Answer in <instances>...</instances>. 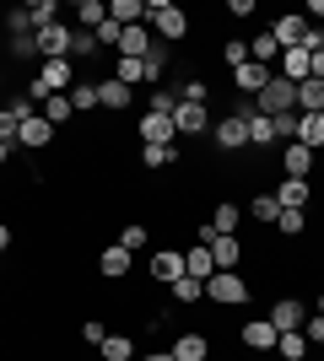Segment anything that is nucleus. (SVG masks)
<instances>
[{
    "instance_id": "1",
    "label": "nucleus",
    "mask_w": 324,
    "mask_h": 361,
    "mask_svg": "<svg viewBox=\"0 0 324 361\" xmlns=\"http://www.w3.org/2000/svg\"><path fill=\"white\" fill-rule=\"evenodd\" d=\"M146 22L157 27V38H162V44H179V38L189 32V16L179 11L173 0H146Z\"/></svg>"
},
{
    "instance_id": "2",
    "label": "nucleus",
    "mask_w": 324,
    "mask_h": 361,
    "mask_svg": "<svg viewBox=\"0 0 324 361\" xmlns=\"http://www.w3.org/2000/svg\"><path fill=\"white\" fill-rule=\"evenodd\" d=\"M254 114H265V119H287V114H297V87H292V81H281V75H270V87L254 97Z\"/></svg>"
},
{
    "instance_id": "3",
    "label": "nucleus",
    "mask_w": 324,
    "mask_h": 361,
    "mask_svg": "<svg viewBox=\"0 0 324 361\" xmlns=\"http://www.w3.org/2000/svg\"><path fill=\"white\" fill-rule=\"evenodd\" d=\"M205 297H211L216 307H244V302H248V281H244V275H232V270H216L211 281H205Z\"/></svg>"
},
{
    "instance_id": "4",
    "label": "nucleus",
    "mask_w": 324,
    "mask_h": 361,
    "mask_svg": "<svg viewBox=\"0 0 324 361\" xmlns=\"http://www.w3.org/2000/svg\"><path fill=\"white\" fill-rule=\"evenodd\" d=\"M38 44V60H71V27L65 22H49L44 32H32Z\"/></svg>"
},
{
    "instance_id": "5",
    "label": "nucleus",
    "mask_w": 324,
    "mask_h": 361,
    "mask_svg": "<svg viewBox=\"0 0 324 361\" xmlns=\"http://www.w3.org/2000/svg\"><path fill=\"white\" fill-rule=\"evenodd\" d=\"M211 140H216V151H244L248 146V119H238V114H227V119H216L211 124Z\"/></svg>"
},
{
    "instance_id": "6",
    "label": "nucleus",
    "mask_w": 324,
    "mask_h": 361,
    "mask_svg": "<svg viewBox=\"0 0 324 361\" xmlns=\"http://www.w3.org/2000/svg\"><path fill=\"white\" fill-rule=\"evenodd\" d=\"M173 130H179V135H205V130H211V108L205 103H179L173 108Z\"/></svg>"
},
{
    "instance_id": "7",
    "label": "nucleus",
    "mask_w": 324,
    "mask_h": 361,
    "mask_svg": "<svg viewBox=\"0 0 324 361\" xmlns=\"http://www.w3.org/2000/svg\"><path fill=\"white\" fill-rule=\"evenodd\" d=\"M270 195H276V205H281V211H308L313 183H308V178H281L276 189H270Z\"/></svg>"
},
{
    "instance_id": "8",
    "label": "nucleus",
    "mask_w": 324,
    "mask_h": 361,
    "mask_svg": "<svg viewBox=\"0 0 324 361\" xmlns=\"http://www.w3.org/2000/svg\"><path fill=\"white\" fill-rule=\"evenodd\" d=\"M16 146H28V151L54 146V124H49L44 114H28V119H22V130H16Z\"/></svg>"
},
{
    "instance_id": "9",
    "label": "nucleus",
    "mask_w": 324,
    "mask_h": 361,
    "mask_svg": "<svg viewBox=\"0 0 324 361\" xmlns=\"http://www.w3.org/2000/svg\"><path fill=\"white\" fill-rule=\"evenodd\" d=\"M270 38H276L281 49H297L303 38H308V16H297V11L276 16V22H270Z\"/></svg>"
},
{
    "instance_id": "10",
    "label": "nucleus",
    "mask_w": 324,
    "mask_h": 361,
    "mask_svg": "<svg viewBox=\"0 0 324 361\" xmlns=\"http://www.w3.org/2000/svg\"><path fill=\"white\" fill-rule=\"evenodd\" d=\"M140 140H146V146H173V140H179L173 114H140Z\"/></svg>"
},
{
    "instance_id": "11",
    "label": "nucleus",
    "mask_w": 324,
    "mask_h": 361,
    "mask_svg": "<svg viewBox=\"0 0 324 361\" xmlns=\"http://www.w3.org/2000/svg\"><path fill=\"white\" fill-rule=\"evenodd\" d=\"M152 32H146V22H136V27H124L119 32V60H146V54H152Z\"/></svg>"
},
{
    "instance_id": "12",
    "label": "nucleus",
    "mask_w": 324,
    "mask_h": 361,
    "mask_svg": "<svg viewBox=\"0 0 324 361\" xmlns=\"http://www.w3.org/2000/svg\"><path fill=\"white\" fill-rule=\"evenodd\" d=\"M232 81H238V92L254 103V97L270 87V65H254V60H248V65H238V71H232Z\"/></svg>"
},
{
    "instance_id": "13",
    "label": "nucleus",
    "mask_w": 324,
    "mask_h": 361,
    "mask_svg": "<svg viewBox=\"0 0 324 361\" xmlns=\"http://www.w3.org/2000/svg\"><path fill=\"white\" fill-rule=\"evenodd\" d=\"M179 275H184V254H179V248H157L152 254V281L157 286H173Z\"/></svg>"
},
{
    "instance_id": "14",
    "label": "nucleus",
    "mask_w": 324,
    "mask_h": 361,
    "mask_svg": "<svg viewBox=\"0 0 324 361\" xmlns=\"http://www.w3.org/2000/svg\"><path fill=\"white\" fill-rule=\"evenodd\" d=\"M205 248H211V259H216V270H238V259H244V243L232 238V232H216V238L205 243Z\"/></svg>"
},
{
    "instance_id": "15",
    "label": "nucleus",
    "mask_w": 324,
    "mask_h": 361,
    "mask_svg": "<svg viewBox=\"0 0 324 361\" xmlns=\"http://www.w3.org/2000/svg\"><path fill=\"white\" fill-rule=\"evenodd\" d=\"M281 173H287V178H308L313 173V151L297 146V140H287V146H281Z\"/></svg>"
},
{
    "instance_id": "16",
    "label": "nucleus",
    "mask_w": 324,
    "mask_h": 361,
    "mask_svg": "<svg viewBox=\"0 0 324 361\" xmlns=\"http://www.w3.org/2000/svg\"><path fill=\"white\" fill-rule=\"evenodd\" d=\"M238 340H244L248 350H276V340H281V334H276V324H270V318H248Z\"/></svg>"
},
{
    "instance_id": "17",
    "label": "nucleus",
    "mask_w": 324,
    "mask_h": 361,
    "mask_svg": "<svg viewBox=\"0 0 324 361\" xmlns=\"http://www.w3.org/2000/svg\"><path fill=\"white\" fill-rule=\"evenodd\" d=\"M303 318H308V313H303V302H297V297H281L276 307H270V324H276V334L303 329Z\"/></svg>"
},
{
    "instance_id": "18",
    "label": "nucleus",
    "mask_w": 324,
    "mask_h": 361,
    "mask_svg": "<svg viewBox=\"0 0 324 361\" xmlns=\"http://www.w3.org/2000/svg\"><path fill=\"white\" fill-rule=\"evenodd\" d=\"M97 275H103V281H124V275H130V248H119V243L103 248V254H97Z\"/></svg>"
},
{
    "instance_id": "19",
    "label": "nucleus",
    "mask_w": 324,
    "mask_h": 361,
    "mask_svg": "<svg viewBox=\"0 0 324 361\" xmlns=\"http://www.w3.org/2000/svg\"><path fill=\"white\" fill-rule=\"evenodd\" d=\"M130 103H136V97H130V87H124V81H114V75H108V81H97V108H114V114H124Z\"/></svg>"
},
{
    "instance_id": "20",
    "label": "nucleus",
    "mask_w": 324,
    "mask_h": 361,
    "mask_svg": "<svg viewBox=\"0 0 324 361\" xmlns=\"http://www.w3.org/2000/svg\"><path fill=\"white\" fill-rule=\"evenodd\" d=\"M173 361H211V340L205 334H179L173 340Z\"/></svg>"
},
{
    "instance_id": "21",
    "label": "nucleus",
    "mask_w": 324,
    "mask_h": 361,
    "mask_svg": "<svg viewBox=\"0 0 324 361\" xmlns=\"http://www.w3.org/2000/svg\"><path fill=\"white\" fill-rule=\"evenodd\" d=\"M184 275H195V281H211L216 275V259L205 243H195V248H184Z\"/></svg>"
},
{
    "instance_id": "22",
    "label": "nucleus",
    "mask_w": 324,
    "mask_h": 361,
    "mask_svg": "<svg viewBox=\"0 0 324 361\" xmlns=\"http://www.w3.org/2000/svg\"><path fill=\"white\" fill-rule=\"evenodd\" d=\"M297 146H308V151L324 146V114H297Z\"/></svg>"
},
{
    "instance_id": "23",
    "label": "nucleus",
    "mask_w": 324,
    "mask_h": 361,
    "mask_svg": "<svg viewBox=\"0 0 324 361\" xmlns=\"http://www.w3.org/2000/svg\"><path fill=\"white\" fill-rule=\"evenodd\" d=\"M108 22H119V27L146 22V0H114V6H108Z\"/></svg>"
},
{
    "instance_id": "24",
    "label": "nucleus",
    "mask_w": 324,
    "mask_h": 361,
    "mask_svg": "<svg viewBox=\"0 0 324 361\" xmlns=\"http://www.w3.org/2000/svg\"><path fill=\"white\" fill-rule=\"evenodd\" d=\"M103 22H108V6H103V0H76V27L97 32Z\"/></svg>"
},
{
    "instance_id": "25",
    "label": "nucleus",
    "mask_w": 324,
    "mask_h": 361,
    "mask_svg": "<svg viewBox=\"0 0 324 361\" xmlns=\"http://www.w3.org/2000/svg\"><path fill=\"white\" fill-rule=\"evenodd\" d=\"M168 291H173V302H179V307H195V302L205 297V281H195V275H179Z\"/></svg>"
},
{
    "instance_id": "26",
    "label": "nucleus",
    "mask_w": 324,
    "mask_h": 361,
    "mask_svg": "<svg viewBox=\"0 0 324 361\" xmlns=\"http://www.w3.org/2000/svg\"><path fill=\"white\" fill-rule=\"evenodd\" d=\"M97 356L103 361H136V340L130 334H108L103 345H97Z\"/></svg>"
},
{
    "instance_id": "27",
    "label": "nucleus",
    "mask_w": 324,
    "mask_h": 361,
    "mask_svg": "<svg viewBox=\"0 0 324 361\" xmlns=\"http://www.w3.org/2000/svg\"><path fill=\"white\" fill-rule=\"evenodd\" d=\"M38 81H44L49 92L71 87V60H44V65H38Z\"/></svg>"
},
{
    "instance_id": "28",
    "label": "nucleus",
    "mask_w": 324,
    "mask_h": 361,
    "mask_svg": "<svg viewBox=\"0 0 324 361\" xmlns=\"http://www.w3.org/2000/svg\"><path fill=\"white\" fill-rule=\"evenodd\" d=\"M297 114H324V81H303V87H297Z\"/></svg>"
},
{
    "instance_id": "29",
    "label": "nucleus",
    "mask_w": 324,
    "mask_h": 361,
    "mask_svg": "<svg viewBox=\"0 0 324 361\" xmlns=\"http://www.w3.org/2000/svg\"><path fill=\"white\" fill-rule=\"evenodd\" d=\"M276 361H308V340H303V329L281 334L276 340Z\"/></svg>"
},
{
    "instance_id": "30",
    "label": "nucleus",
    "mask_w": 324,
    "mask_h": 361,
    "mask_svg": "<svg viewBox=\"0 0 324 361\" xmlns=\"http://www.w3.org/2000/svg\"><path fill=\"white\" fill-rule=\"evenodd\" d=\"M54 16H60V0H32V6H28V27H32V32H44Z\"/></svg>"
},
{
    "instance_id": "31",
    "label": "nucleus",
    "mask_w": 324,
    "mask_h": 361,
    "mask_svg": "<svg viewBox=\"0 0 324 361\" xmlns=\"http://www.w3.org/2000/svg\"><path fill=\"white\" fill-rule=\"evenodd\" d=\"M97 49H103V44H97V32H87V27H71V60H92Z\"/></svg>"
},
{
    "instance_id": "32",
    "label": "nucleus",
    "mask_w": 324,
    "mask_h": 361,
    "mask_svg": "<svg viewBox=\"0 0 324 361\" xmlns=\"http://www.w3.org/2000/svg\"><path fill=\"white\" fill-rule=\"evenodd\" d=\"M238 221H244V211H238L232 200H222V205L211 211V232H238Z\"/></svg>"
},
{
    "instance_id": "33",
    "label": "nucleus",
    "mask_w": 324,
    "mask_h": 361,
    "mask_svg": "<svg viewBox=\"0 0 324 361\" xmlns=\"http://www.w3.org/2000/svg\"><path fill=\"white\" fill-rule=\"evenodd\" d=\"M248 146H276V124L265 114H248Z\"/></svg>"
},
{
    "instance_id": "34",
    "label": "nucleus",
    "mask_w": 324,
    "mask_h": 361,
    "mask_svg": "<svg viewBox=\"0 0 324 361\" xmlns=\"http://www.w3.org/2000/svg\"><path fill=\"white\" fill-rule=\"evenodd\" d=\"M248 216H254V221H265V226H276V216H281L276 195H254V200H248Z\"/></svg>"
},
{
    "instance_id": "35",
    "label": "nucleus",
    "mask_w": 324,
    "mask_h": 361,
    "mask_svg": "<svg viewBox=\"0 0 324 361\" xmlns=\"http://www.w3.org/2000/svg\"><path fill=\"white\" fill-rule=\"evenodd\" d=\"M71 114H76V108H71V97H60V92L44 103V119L54 124V130H60V124H71Z\"/></svg>"
},
{
    "instance_id": "36",
    "label": "nucleus",
    "mask_w": 324,
    "mask_h": 361,
    "mask_svg": "<svg viewBox=\"0 0 324 361\" xmlns=\"http://www.w3.org/2000/svg\"><path fill=\"white\" fill-rule=\"evenodd\" d=\"M248 54H254V65H265V60H281V44H276V38H270V27H265L260 38L248 44Z\"/></svg>"
},
{
    "instance_id": "37",
    "label": "nucleus",
    "mask_w": 324,
    "mask_h": 361,
    "mask_svg": "<svg viewBox=\"0 0 324 361\" xmlns=\"http://www.w3.org/2000/svg\"><path fill=\"white\" fill-rule=\"evenodd\" d=\"M140 65H146V81H162V71H168V44L157 38V44H152V54H146Z\"/></svg>"
},
{
    "instance_id": "38",
    "label": "nucleus",
    "mask_w": 324,
    "mask_h": 361,
    "mask_svg": "<svg viewBox=\"0 0 324 361\" xmlns=\"http://www.w3.org/2000/svg\"><path fill=\"white\" fill-rule=\"evenodd\" d=\"M179 162V146H140V167H168Z\"/></svg>"
},
{
    "instance_id": "39",
    "label": "nucleus",
    "mask_w": 324,
    "mask_h": 361,
    "mask_svg": "<svg viewBox=\"0 0 324 361\" xmlns=\"http://www.w3.org/2000/svg\"><path fill=\"white\" fill-rule=\"evenodd\" d=\"M303 226H308V211H281V216H276V226H270V232H281V238H297V232H303Z\"/></svg>"
},
{
    "instance_id": "40",
    "label": "nucleus",
    "mask_w": 324,
    "mask_h": 361,
    "mask_svg": "<svg viewBox=\"0 0 324 361\" xmlns=\"http://www.w3.org/2000/svg\"><path fill=\"white\" fill-rule=\"evenodd\" d=\"M146 243H152V232H146V226H140V221L119 226V248H130V254H136V248H146Z\"/></svg>"
},
{
    "instance_id": "41",
    "label": "nucleus",
    "mask_w": 324,
    "mask_h": 361,
    "mask_svg": "<svg viewBox=\"0 0 324 361\" xmlns=\"http://www.w3.org/2000/svg\"><path fill=\"white\" fill-rule=\"evenodd\" d=\"M119 71H114V81H124V87H136V81H146V65L140 60H114Z\"/></svg>"
},
{
    "instance_id": "42",
    "label": "nucleus",
    "mask_w": 324,
    "mask_h": 361,
    "mask_svg": "<svg viewBox=\"0 0 324 361\" xmlns=\"http://www.w3.org/2000/svg\"><path fill=\"white\" fill-rule=\"evenodd\" d=\"M71 108H76V114H87V108H97V87H92V81H81V87L71 92Z\"/></svg>"
},
{
    "instance_id": "43",
    "label": "nucleus",
    "mask_w": 324,
    "mask_h": 361,
    "mask_svg": "<svg viewBox=\"0 0 324 361\" xmlns=\"http://www.w3.org/2000/svg\"><path fill=\"white\" fill-rule=\"evenodd\" d=\"M81 340H87V345H103V340H108L103 318H81Z\"/></svg>"
},
{
    "instance_id": "44",
    "label": "nucleus",
    "mask_w": 324,
    "mask_h": 361,
    "mask_svg": "<svg viewBox=\"0 0 324 361\" xmlns=\"http://www.w3.org/2000/svg\"><path fill=\"white\" fill-rule=\"evenodd\" d=\"M205 97H211V87H205L200 75H189V81H184V97H179V103H205Z\"/></svg>"
},
{
    "instance_id": "45",
    "label": "nucleus",
    "mask_w": 324,
    "mask_h": 361,
    "mask_svg": "<svg viewBox=\"0 0 324 361\" xmlns=\"http://www.w3.org/2000/svg\"><path fill=\"white\" fill-rule=\"evenodd\" d=\"M222 60L238 71V65H248V44H238V38H227V49H222Z\"/></svg>"
},
{
    "instance_id": "46",
    "label": "nucleus",
    "mask_w": 324,
    "mask_h": 361,
    "mask_svg": "<svg viewBox=\"0 0 324 361\" xmlns=\"http://www.w3.org/2000/svg\"><path fill=\"white\" fill-rule=\"evenodd\" d=\"M303 340H308V345H324V313L319 318H303Z\"/></svg>"
},
{
    "instance_id": "47",
    "label": "nucleus",
    "mask_w": 324,
    "mask_h": 361,
    "mask_svg": "<svg viewBox=\"0 0 324 361\" xmlns=\"http://www.w3.org/2000/svg\"><path fill=\"white\" fill-rule=\"evenodd\" d=\"M276 124V140H297V114H287V119H270Z\"/></svg>"
},
{
    "instance_id": "48",
    "label": "nucleus",
    "mask_w": 324,
    "mask_h": 361,
    "mask_svg": "<svg viewBox=\"0 0 324 361\" xmlns=\"http://www.w3.org/2000/svg\"><path fill=\"white\" fill-rule=\"evenodd\" d=\"M119 22H103V27H97V44H114V49H119Z\"/></svg>"
},
{
    "instance_id": "49",
    "label": "nucleus",
    "mask_w": 324,
    "mask_h": 361,
    "mask_svg": "<svg viewBox=\"0 0 324 361\" xmlns=\"http://www.w3.org/2000/svg\"><path fill=\"white\" fill-rule=\"evenodd\" d=\"M173 108H179V97H173V92H157V97H152V114H173Z\"/></svg>"
},
{
    "instance_id": "50",
    "label": "nucleus",
    "mask_w": 324,
    "mask_h": 361,
    "mask_svg": "<svg viewBox=\"0 0 324 361\" xmlns=\"http://www.w3.org/2000/svg\"><path fill=\"white\" fill-rule=\"evenodd\" d=\"M6 248H11V226L0 221V254H6Z\"/></svg>"
},
{
    "instance_id": "51",
    "label": "nucleus",
    "mask_w": 324,
    "mask_h": 361,
    "mask_svg": "<svg viewBox=\"0 0 324 361\" xmlns=\"http://www.w3.org/2000/svg\"><path fill=\"white\" fill-rule=\"evenodd\" d=\"M11 162V140H0V167Z\"/></svg>"
},
{
    "instance_id": "52",
    "label": "nucleus",
    "mask_w": 324,
    "mask_h": 361,
    "mask_svg": "<svg viewBox=\"0 0 324 361\" xmlns=\"http://www.w3.org/2000/svg\"><path fill=\"white\" fill-rule=\"evenodd\" d=\"M308 16H324V0H308Z\"/></svg>"
},
{
    "instance_id": "53",
    "label": "nucleus",
    "mask_w": 324,
    "mask_h": 361,
    "mask_svg": "<svg viewBox=\"0 0 324 361\" xmlns=\"http://www.w3.org/2000/svg\"><path fill=\"white\" fill-rule=\"evenodd\" d=\"M140 361H173V350H157V356H140Z\"/></svg>"
},
{
    "instance_id": "54",
    "label": "nucleus",
    "mask_w": 324,
    "mask_h": 361,
    "mask_svg": "<svg viewBox=\"0 0 324 361\" xmlns=\"http://www.w3.org/2000/svg\"><path fill=\"white\" fill-rule=\"evenodd\" d=\"M319 313H324V297H319Z\"/></svg>"
},
{
    "instance_id": "55",
    "label": "nucleus",
    "mask_w": 324,
    "mask_h": 361,
    "mask_svg": "<svg viewBox=\"0 0 324 361\" xmlns=\"http://www.w3.org/2000/svg\"><path fill=\"white\" fill-rule=\"evenodd\" d=\"M0 108H6V103H0Z\"/></svg>"
}]
</instances>
